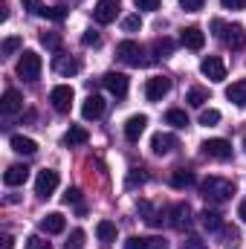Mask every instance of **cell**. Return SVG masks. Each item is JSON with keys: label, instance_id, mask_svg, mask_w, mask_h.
<instances>
[{"label": "cell", "instance_id": "obj_1", "mask_svg": "<svg viewBox=\"0 0 246 249\" xmlns=\"http://www.w3.org/2000/svg\"><path fill=\"white\" fill-rule=\"evenodd\" d=\"M200 194L206 197V203L220 206V203L232 200V194H235V183L226 180V177H206V180L200 183Z\"/></svg>", "mask_w": 246, "mask_h": 249}, {"label": "cell", "instance_id": "obj_2", "mask_svg": "<svg viewBox=\"0 0 246 249\" xmlns=\"http://www.w3.org/2000/svg\"><path fill=\"white\" fill-rule=\"evenodd\" d=\"M211 29L217 32V38H223V44L229 50H244L246 47V29L241 23H223L220 18L211 20Z\"/></svg>", "mask_w": 246, "mask_h": 249}, {"label": "cell", "instance_id": "obj_3", "mask_svg": "<svg viewBox=\"0 0 246 249\" xmlns=\"http://www.w3.org/2000/svg\"><path fill=\"white\" fill-rule=\"evenodd\" d=\"M41 55L38 53H32V50H26L23 55H20V61H18V75L23 78V81H38L41 78Z\"/></svg>", "mask_w": 246, "mask_h": 249}, {"label": "cell", "instance_id": "obj_4", "mask_svg": "<svg viewBox=\"0 0 246 249\" xmlns=\"http://www.w3.org/2000/svg\"><path fill=\"white\" fill-rule=\"evenodd\" d=\"M116 55H119V61H124L127 67H145V64H148L145 50H142L136 41H122V44L116 47Z\"/></svg>", "mask_w": 246, "mask_h": 249}, {"label": "cell", "instance_id": "obj_5", "mask_svg": "<svg viewBox=\"0 0 246 249\" xmlns=\"http://www.w3.org/2000/svg\"><path fill=\"white\" fill-rule=\"evenodd\" d=\"M58 183H61L58 171H53V168H44V171L38 174V180H35V194L47 200V197H53V194H55Z\"/></svg>", "mask_w": 246, "mask_h": 249}, {"label": "cell", "instance_id": "obj_6", "mask_svg": "<svg viewBox=\"0 0 246 249\" xmlns=\"http://www.w3.org/2000/svg\"><path fill=\"white\" fill-rule=\"evenodd\" d=\"M72 99H75V90H72L70 84H58V87H53V93H50V102H53V107H55L58 113H70Z\"/></svg>", "mask_w": 246, "mask_h": 249}, {"label": "cell", "instance_id": "obj_7", "mask_svg": "<svg viewBox=\"0 0 246 249\" xmlns=\"http://www.w3.org/2000/svg\"><path fill=\"white\" fill-rule=\"evenodd\" d=\"M168 223L177 229V232H185V229H191V223H194V217H191V206L188 203H177V206H171V212H168Z\"/></svg>", "mask_w": 246, "mask_h": 249}, {"label": "cell", "instance_id": "obj_8", "mask_svg": "<svg viewBox=\"0 0 246 249\" xmlns=\"http://www.w3.org/2000/svg\"><path fill=\"white\" fill-rule=\"evenodd\" d=\"M168 90H171V78H165V75H154L145 84L148 102H162V96H168Z\"/></svg>", "mask_w": 246, "mask_h": 249}, {"label": "cell", "instance_id": "obj_9", "mask_svg": "<svg viewBox=\"0 0 246 249\" xmlns=\"http://www.w3.org/2000/svg\"><path fill=\"white\" fill-rule=\"evenodd\" d=\"M203 154L211 157V160L226 162V160H232V145H229L226 139H206V142H203Z\"/></svg>", "mask_w": 246, "mask_h": 249}, {"label": "cell", "instance_id": "obj_10", "mask_svg": "<svg viewBox=\"0 0 246 249\" xmlns=\"http://www.w3.org/2000/svg\"><path fill=\"white\" fill-rule=\"evenodd\" d=\"M116 15H119V0H99L96 9H93V18H96V23H102V26L113 23Z\"/></svg>", "mask_w": 246, "mask_h": 249}, {"label": "cell", "instance_id": "obj_11", "mask_svg": "<svg viewBox=\"0 0 246 249\" xmlns=\"http://www.w3.org/2000/svg\"><path fill=\"white\" fill-rule=\"evenodd\" d=\"M200 72H203L209 81H223V78H226V67H223V61H220L217 55L203 58V61H200Z\"/></svg>", "mask_w": 246, "mask_h": 249}, {"label": "cell", "instance_id": "obj_12", "mask_svg": "<svg viewBox=\"0 0 246 249\" xmlns=\"http://www.w3.org/2000/svg\"><path fill=\"white\" fill-rule=\"evenodd\" d=\"M102 84H105V87H107V93H110V96H116L119 102L127 96V75H122V72H107V75L102 78Z\"/></svg>", "mask_w": 246, "mask_h": 249}, {"label": "cell", "instance_id": "obj_13", "mask_svg": "<svg viewBox=\"0 0 246 249\" xmlns=\"http://www.w3.org/2000/svg\"><path fill=\"white\" fill-rule=\"evenodd\" d=\"M102 113H105V99L96 96V93H90L87 102L81 105V116H84L87 122H93V119H102Z\"/></svg>", "mask_w": 246, "mask_h": 249}, {"label": "cell", "instance_id": "obj_14", "mask_svg": "<svg viewBox=\"0 0 246 249\" xmlns=\"http://www.w3.org/2000/svg\"><path fill=\"white\" fill-rule=\"evenodd\" d=\"M177 145H180V142H177V136H174V133H157V136L151 139V151H154L157 157H165V154H171Z\"/></svg>", "mask_w": 246, "mask_h": 249}, {"label": "cell", "instance_id": "obj_15", "mask_svg": "<svg viewBox=\"0 0 246 249\" xmlns=\"http://www.w3.org/2000/svg\"><path fill=\"white\" fill-rule=\"evenodd\" d=\"M180 41H183L185 50H203V44H206V32L200 29V26H185L183 35H180Z\"/></svg>", "mask_w": 246, "mask_h": 249}, {"label": "cell", "instance_id": "obj_16", "mask_svg": "<svg viewBox=\"0 0 246 249\" xmlns=\"http://www.w3.org/2000/svg\"><path fill=\"white\" fill-rule=\"evenodd\" d=\"M145 127H148V116H145V113L130 116V119L124 122V136H127V142H139V136L145 133Z\"/></svg>", "mask_w": 246, "mask_h": 249}, {"label": "cell", "instance_id": "obj_17", "mask_svg": "<svg viewBox=\"0 0 246 249\" xmlns=\"http://www.w3.org/2000/svg\"><path fill=\"white\" fill-rule=\"evenodd\" d=\"M18 110H23V96L9 87V90L3 93V99H0V113L12 116V113H18Z\"/></svg>", "mask_w": 246, "mask_h": 249}, {"label": "cell", "instance_id": "obj_18", "mask_svg": "<svg viewBox=\"0 0 246 249\" xmlns=\"http://www.w3.org/2000/svg\"><path fill=\"white\" fill-rule=\"evenodd\" d=\"M41 229H44L47 235H61L64 229H67V217H64L61 212H50V214L41 220Z\"/></svg>", "mask_w": 246, "mask_h": 249}, {"label": "cell", "instance_id": "obj_19", "mask_svg": "<svg viewBox=\"0 0 246 249\" xmlns=\"http://www.w3.org/2000/svg\"><path fill=\"white\" fill-rule=\"evenodd\" d=\"M26 180H29V168H26V165H12V168H6V174H3V183L9 188L23 186Z\"/></svg>", "mask_w": 246, "mask_h": 249}, {"label": "cell", "instance_id": "obj_20", "mask_svg": "<svg viewBox=\"0 0 246 249\" xmlns=\"http://www.w3.org/2000/svg\"><path fill=\"white\" fill-rule=\"evenodd\" d=\"M9 145H12V151H18V154H23V157H32V154L38 151V142L29 139V136H20V133H15V136L9 139Z\"/></svg>", "mask_w": 246, "mask_h": 249}, {"label": "cell", "instance_id": "obj_21", "mask_svg": "<svg viewBox=\"0 0 246 249\" xmlns=\"http://www.w3.org/2000/svg\"><path fill=\"white\" fill-rule=\"evenodd\" d=\"M226 99H229L232 105H238V107H246V78L232 81V84L226 87Z\"/></svg>", "mask_w": 246, "mask_h": 249}, {"label": "cell", "instance_id": "obj_22", "mask_svg": "<svg viewBox=\"0 0 246 249\" xmlns=\"http://www.w3.org/2000/svg\"><path fill=\"white\" fill-rule=\"evenodd\" d=\"M87 139H90V133H87V127H81V124H72V127L64 133V145H70V148L84 145Z\"/></svg>", "mask_w": 246, "mask_h": 249}, {"label": "cell", "instance_id": "obj_23", "mask_svg": "<svg viewBox=\"0 0 246 249\" xmlns=\"http://www.w3.org/2000/svg\"><path fill=\"white\" fill-rule=\"evenodd\" d=\"M200 223H203L209 232H220V229H223V214L214 212V209H206V212H200Z\"/></svg>", "mask_w": 246, "mask_h": 249}, {"label": "cell", "instance_id": "obj_24", "mask_svg": "<svg viewBox=\"0 0 246 249\" xmlns=\"http://www.w3.org/2000/svg\"><path fill=\"white\" fill-rule=\"evenodd\" d=\"M194 183H197V177H194V171H188V168H177V171L171 174V186L180 188V191H183V188H191Z\"/></svg>", "mask_w": 246, "mask_h": 249}, {"label": "cell", "instance_id": "obj_25", "mask_svg": "<svg viewBox=\"0 0 246 249\" xmlns=\"http://www.w3.org/2000/svg\"><path fill=\"white\" fill-rule=\"evenodd\" d=\"M136 209H139V214L145 217V223H148V226H159V223H162V217L157 214V209H154L148 200H139V203H136Z\"/></svg>", "mask_w": 246, "mask_h": 249}, {"label": "cell", "instance_id": "obj_26", "mask_svg": "<svg viewBox=\"0 0 246 249\" xmlns=\"http://www.w3.org/2000/svg\"><path fill=\"white\" fill-rule=\"evenodd\" d=\"M96 235H99L102 244H113V241H116V223H110V220H99Z\"/></svg>", "mask_w": 246, "mask_h": 249}, {"label": "cell", "instance_id": "obj_27", "mask_svg": "<svg viewBox=\"0 0 246 249\" xmlns=\"http://www.w3.org/2000/svg\"><path fill=\"white\" fill-rule=\"evenodd\" d=\"M185 102H188L191 107H203V105L209 102V90H206V87H191L188 96H185Z\"/></svg>", "mask_w": 246, "mask_h": 249}, {"label": "cell", "instance_id": "obj_28", "mask_svg": "<svg viewBox=\"0 0 246 249\" xmlns=\"http://www.w3.org/2000/svg\"><path fill=\"white\" fill-rule=\"evenodd\" d=\"M55 70H58L61 75H75V72L81 70V61H75V58H61V61H55Z\"/></svg>", "mask_w": 246, "mask_h": 249}, {"label": "cell", "instance_id": "obj_29", "mask_svg": "<svg viewBox=\"0 0 246 249\" xmlns=\"http://www.w3.org/2000/svg\"><path fill=\"white\" fill-rule=\"evenodd\" d=\"M165 122L174 124V127H188V116H185V110H177V107H171V110L165 113Z\"/></svg>", "mask_w": 246, "mask_h": 249}, {"label": "cell", "instance_id": "obj_30", "mask_svg": "<svg viewBox=\"0 0 246 249\" xmlns=\"http://www.w3.org/2000/svg\"><path fill=\"white\" fill-rule=\"evenodd\" d=\"M145 180H148L145 168H130V174H127V183H124V186H127V188H136V186H142Z\"/></svg>", "mask_w": 246, "mask_h": 249}, {"label": "cell", "instance_id": "obj_31", "mask_svg": "<svg viewBox=\"0 0 246 249\" xmlns=\"http://www.w3.org/2000/svg\"><path fill=\"white\" fill-rule=\"evenodd\" d=\"M217 122H220V110H214V107H206V110L200 113V124H206V127H214Z\"/></svg>", "mask_w": 246, "mask_h": 249}, {"label": "cell", "instance_id": "obj_32", "mask_svg": "<svg viewBox=\"0 0 246 249\" xmlns=\"http://www.w3.org/2000/svg\"><path fill=\"white\" fill-rule=\"evenodd\" d=\"M41 44H44L47 50H55V53H58V50H61V35H55V32H44V35H41Z\"/></svg>", "mask_w": 246, "mask_h": 249}, {"label": "cell", "instance_id": "obj_33", "mask_svg": "<svg viewBox=\"0 0 246 249\" xmlns=\"http://www.w3.org/2000/svg\"><path fill=\"white\" fill-rule=\"evenodd\" d=\"M154 53H157V55H162V58H165V55H171V53H174V41H171V38H159V41L154 44Z\"/></svg>", "mask_w": 246, "mask_h": 249}, {"label": "cell", "instance_id": "obj_34", "mask_svg": "<svg viewBox=\"0 0 246 249\" xmlns=\"http://www.w3.org/2000/svg\"><path fill=\"white\" fill-rule=\"evenodd\" d=\"M122 29L124 32H139V29H142V18H139V15H127L122 20Z\"/></svg>", "mask_w": 246, "mask_h": 249}, {"label": "cell", "instance_id": "obj_35", "mask_svg": "<svg viewBox=\"0 0 246 249\" xmlns=\"http://www.w3.org/2000/svg\"><path fill=\"white\" fill-rule=\"evenodd\" d=\"M44 18H50V20H64V18H67V9H64V6H44Z\"/></svg>", "mask_w": 246, "mask_h": 249}, {"label": "cell", "instance_id": "obj_36", "mask_svg": "<svg viewBox=\"0 0 246 249\" xmlns=\"http://www.w3.org/2000/svg\"><path fill=\"white\" fill-rule=\"evenodd\" d=\"M180 249H209V247H206L203 238H197V235H185V241L180 244Z\"/></svg>", "mask_w": 246, "mask_h": 249}, {"label": "cell", "instance_id": "obj_37", "mask_svg": "<svg viewBox=\"0 0 246 249\" xmlns=\"http://www.w3.org/2000/svg\"><path fill=\"white\" fill-rule=\"evenodd\" d=\"M84 247V229H72L70 241H67V249H81Z\"/></svg>", "mask_w": 246, "mask_h": 249}, {"label": "cell", "instance_id": "obj_38", "mask_svg": "<svg viewBox=\"0 0 246 249\" xmlns=\"http://www.w3.org/2000/svg\"><path fill=\"white\" fill-rule=\"evenodd\" d=\"M81 44H84V47H99V44H102V35L90 29V32H84V35H81Z\"/></svg>", "mask_w": 246, "mask_h": 249}, {"label": "cell", "instance_id": "obj_39", "mask_svg": "<svg viewBox=\"0 0 246 249\" xmlns=\"http://www.w3.org/2000/svg\"><path fill=\"white\" fill-rule=\"evenodd\" d=\"M15 50H20V38H15V35H12V38H6V41H3V55H12Z\"/></svg>", "mask_w": 246, "mask_h": 249}, {"label": "cell", "instance_id": "obj_40", "mask_svg": "<svg viewBox=\"0 0 246 249\" xmlns=\"http://www.w3.org/2000/svg\"><path fill=\"white\" fill-rule=\"evenodd\" d=\"M64 200H67V203H75L78 212H84V206H81V191H78V188H70V191L64 194Z\"/></svg>", "mask_w": 246, "mask_h": 249}, {"label": "cell", "instance_id": "obj_41", "mask_svg": "<svg viewBox=\"0 0 246 249\" xmlns=\"http://www.w3.org/2000/svg\"><path fill=\"white\" fill-rule=\"evenodd\" d=\"M26 249H53V244L35 235V238H29V241H26Z\"/></svg>", "mask_w": 246, "mask_h": 249}, {"label": "cell", "instance_id": "obj_42", "mask_svg": "<svg viewBox=\"0 0 246 249\" xmlns=\"http://www.w3.org/2000/svg\"><path fill=\"white\" fill-rule=\"evenodd\" d=\"M23 9L32 12V15H44V3L41 0H23Z\"/></svg>", "mask_w": 246, "mask_h": 249}, {"label": "cell", "instance_id": "obj_43", "mask_svg": "<svg viewBox=\"0 0 246 249\" xmlns=\"http://www.w3.org/2000/svg\"><path fill=\"white\" fill-rule=\"evenodd\" d=\"M136 3V9H142V12H157L159 9V0H133Z\"/></svg>", "mask_w": 246, "mask_h": 249}, {"label": "cell", "instance_id": "obj_44", "mask_svg": "<svg viewBox=\"0 0 246 249\" xmlns=\"http://www.w3.org/2000/svg\"><path fill=\"white\" fill-rule=\"evenodd\" d=\"M145 249H168V244H165L162 238L151 235V238H145Z\"/></svg>", "mask_w": 246, "mask_h": 249}, {"label": "cell", "instance_id": "obj_45", "mask_svg": "<svg viewBox=\"0 0 246 249\" xmlns=\"http://www.w3.org/2000/svg\"><path fill=\"white\" fill-rule=\"evenodd\" d=\"M180 6H183L185 12H200L206 6V0H180Z\"/></svg>", "mask_w": 246, "mask_h": 249}, {"label": "cell", "instance_id": "obj_46", "mask_svg": "<svg viewBox=\"0 0 246 249\" xmlns=\"http://www.w3.org/2000/svg\"><path fill=\"white\" fill-rule=\"evenodd\" d=\"M124 249H145V238H139V235L127 238V241H124Z\"/></svg>", "mask_w": 246, "mask_h": 249}, {"label": "cell", "instance_id": "obj_47", "mask_svg": "<svg viewBox=\"0 0 246 249\" xmlns=\"http://www.w3.org/2000/svg\"><path fill=\"white\" fill-rule=\"evenodd\" d=\"M223 9H246V0H220Z\"/></svg>", "mask_w": 246, "mask_h": 249}, {"label": "cell", "instance_id": "obj_48", "mask_svg": "<svg viewBox=\"0 0 246 249\" xmlns=\"http://www.w3.org/2000/svg\"><path fill=\"white\" fill-rule=\"evenodd\" d=\"M15 247V238L12 235H0V249H12Z\"/></svg>", "mask_w": 246, "mask_h": 249}, {"label": "cell", "instance_id": "obj_49", "mask_svg": "<svg viewBox=\"0 0 246 249\" xmlns=\"http://www.w3.org/2000/svg\"><path fill=\"white\" fill-rule=\"evenodd\" d=\"M238 217H241V220L246 223V200L241 203V206H238Z\"/></svg>", "mask_w": 246, "mask_h": 249}, {"label": "cell", "instance_id": "obj_50", "mask_svg": "<svg viewBox=\"0 0 246 249\" xmlns=\"http://www.w3.org/2000/svg\"><path fill=\"white\" fill-rule=\"evenodd\" d=\"M244 148H246V136H244Z\"/></svg>", "mask_w": 246, "mask_h": 249}]
</instances>
